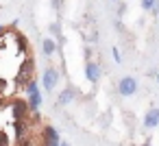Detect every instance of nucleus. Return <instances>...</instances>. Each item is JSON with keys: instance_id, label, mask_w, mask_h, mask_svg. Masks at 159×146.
I'll list each match as a JSON object with an SVG mask.
<instances>
[{"instance_id": "f257e3e1", "label": "nucleus", "mask_w": 159, "mask_h": 146, "mask_svg": "<svg viewBox=\"0 0 159 146\" xmlns=\"http://www.w3.org/2000/svg\"><path fill=\"white\" fill-rule=\"evenodd\" d=\"M33 79H35V59L26 57V59L22 61V66L18 68V72H16L13 87H16V89H24Z\"/></svg>"}, {"instance_id": "f03ea898", "label": "nucleus", "mask_w": 159, "mask_h": 146, "mask_svg": "<svg viewBox=\"0 0 159 146\" xmlns=\"http://www.w3.org/2000/svg\"><path fill=\"white\" fill-rule=\"evenodd\" d=\"M24 89H26V103H29V109H31V111H37V109L42 107V89H39V85L35 83V79H33Z\"/></svg>"}, {"instance_id": "7ed1b4c3", "label": "nucleus", "mask_w": 159, "mask_h": 146, "mask_svg": "<svg viewBox=\"0 0 159 146\" xmlns=\"http://www.w3.org/2000/svg\"><path fill=\"white\" fill-rule=\"evenodd\" d=\"M59 79H61L59 68L48 66V68H44V74H42V87H44L46 92H52V89L59 85Z\"/></svg>"}, {"instance_id": "20e7f679", "label": "nucleus", "mask_w": 159, "mask_h": 146, "mask_svg": "<svg viewBox=\"0 0 159 146\" xmlns=\"http://www.w3.org/2000/svg\"><path fill=\"white\" fill-rule=\"evenodd\" d=\"M118 94L120 96H133V94H137V79L135 76H122L118 81Z\"/></svg>"}, {"instance_id": "39448f33", "label": "nucleus", "mask_w": 159, "mask_h": 146, "mask_svg": "<svg viewBox=\"0 0 159 146\" xmlns=\"http://www.w3.org/2000/svg\"><path fill=\"white\" fill-rule=\"evenodd\" d=\"M39 142H42V146H59V144H61V137H59L57 129L48 124V126H44V129H42Z\"/></svg>"}, {"instance_id": "423d86ee", "label": "nucleus", "mask_w": 159, "mask_h": 146, "mask_svg": "<svg viewBox=\"0 0 159 146\" xmlns=\"http://www.w3.org/2000/svg\"><path fill=\"white\" fill-rule=\"evenodd\" d=\"M85 79L89 81V83H98L100 81V76H102V68H100V63L98 61H94V59H89V61H85Z\"/></svg>"}, {"instance_id": "0eeeda50", "label": "nucleus", "mask_w": 159, "mask_h": 146, "mask_svg": "<svg viewBox=\"0 0 159 146\" xmlns=\"http://www.w3.org/2000/svg\"><path fill=\"white\" fill-rule=\"evenodd\" d=\"M11 111H13V120H26V116H29V103L26 100H22V98H16V100H11Z\"/></svg>"}, {"instance_id": "6e6552de", "label": "nucleus", "mask_w": 159, "mask_h": 146, "mask_svg": "<svg viewBox=\"0 0 159 146\" xmlns=\"http://www.w3.org/2000/svg\"><path fill=\"white\" fill-rule=\"evenodd\" d=\"M74 98H76V89L68 85V87H63V89L59 92V96H57V107H68V105L74 103Z\"/></svg>"}, {"instance_id": "1a4fd4ad", "label": "nucleus", "mask_w": 159, "mask_h": 146, "mask_svg": "<svg viewBox=\"0 0 159 146\" xmlns=\"http://www.w3.org/2000/svg\"><path fill=\"white\" fill-rule=\"evenodd\" d=\"M144 126L146 129H157L159 126V107H150L146 113H144Z\"/></svg>"}, {"instance_id": "9d476101", "label": "nucleus", "mask_w": 159, "mask_h": 146, "mask_svg": "<svg viewBox=\"0 0 159 146\" xmlns=\"http://www.w3.org/2000/svg\"><path fill=\"white\" fill-rule=\"evenodd\" d=\"M42 52H44L46 57L57 55V52H59V44H57V39H55V37H46V39L42 42Z\"/></svg>"}, {"instance_id": "9b49d317", "label": "nucleus", "mask_w": 159, "mask_h": 146, "mask_svg": "<svg viewBox=\"0 0 159 146\" xmlns=\"http://www.w3.org/2000/svg\"><path fill=\"white\" fill-rule=\"evenodd\" d=\"M50 37H55V39H57V44H59V48L63 46V42H66V37H63V33H61V22H59V20H55V22H50Z\"/></svg>"}, {"instance_id": "f8f14e48", "label": "nucleus", "mask_w": 159, "mask_h": 146, "mask_svg": "<svg viewBox=\"0 0 159 146\" xmlns=\"http://www.w3.org/2000/svg\"><path fill=\"white\" fill-rule=\"evenodd\" d=\"M16 44H18V52H22V55L29 52V39L22 33H16Z\"/></svg>"}, {"instance_id": "ddd939ff", "label": "nucleus", "mask_w": 159, "mask_h": 146, "mask_svg": "<svg viewBox=\"0 0 159 146\" xmlns=\"http://www.w3.org/2000/svg\"><path fill=\"white\" fill-rule=\"evenodd\" d=\"M13 131H16V139L26 135V120H13Z\"/></svg>"}, {"instance_id": "4468645a", "label": "nucleus", "mask_w": 159, "mask_h": 146, "mask_svg": "<svg viewBox=\"0 0 159 146\" xmlns=\"http://www.w3.org/2000/svg\"><path fill=\"white\" fill-rule=\"evenodd\" d=\"M16 146H37V144H35V137H31V135H24V137L16 139Z\"/></svg>"}, {"instance_id": "2eb2a0df", "label": "nucleus", "mask_w": 159, "mask_h": 146, "mask_svg": "<svg viewBox=\"0 0 159 146\" xmlns=\"http://www.w3.org/2000/svg\"><path fill=\"white\" fill-rule=\"evenodd\" d=\"M0 146H11V139H9V135L0 129Z\"/></svg>"}, {"instance_id": "dca6fc26", "label": "nucleus", "mask_w": 159, "mask_h": 146, "mask_svg": "<svg viewBox=\"0 0 159 146\" xmlns=\"http://www.w3.org/2000/svg\"><path fill=\"white\" fill-rule=\"evenodd\" d=\"M111 55H113V61H116V63H122V55H120V48H118V46L111 48Z\"/></svg>"}, {"instance_id": "f3484780", "label": "nucleus", "mask_w": 159, "mask_h": 146, "mask_svg": "<svg viewBox=\"0 0 159 146\" xmlns=\"http://www.w3.org/2000/svg\"><path fill=\"white\" fill-rule=\"evenodd\" d=\"M50 7H52L55 11H61V9H63V0H50Z\"/></svg>"}, {"instance_id": "a211bd4d", "label": "nucleus", "mask_w": 159, "mask_h": 146, "mask_svg": "<svg viewBox=\"0 0 159 146\" xmlns=\"http://www.w3.org/2000/svg\"><path fill=\"white\" fill-rule=\"evenodd\" d=\"M152 5H155V0H142V9H144V11H150Z\"/></svg>"}, {"instance_id": "6ab92c4d", "label": "nucleus", "mask_w": 159, "mask_h": 146, "mask_svg": "<svg viewBox=\"0 0 159 146\" xmlns=\"http://www.w3.org/2000/svg\"><path fill=\"white\" fill-rule=\"evenodd\" d=\"M150 13H152L155 18L159 16V0H155V5H152V9H150Z\"/></svg>"}, {"instance_id": "aec40b11", "label": "nucleus", "mask_w": 159, "mask_h": 146, "mask_svg": "<svg viewBox=\"0 0 159 146\" xmlns=\"http://www.w3.org/2000/svg\"><path fill=\"white\" fill-rule=\"evenodd\" d=\"M92 59V48H85V61Z\"/></svg>"}, {"instance_id": "412c9836", "label": "nucleus", "mask_w": 159, "mask_h": 146, "mask_svg": "<svg viewBox=\"0 0 159 146\" xmlns=\"http://www.w3.org/2000/svg\"><path fill=\"white\" fill-rule=\"evenodd\" d=\"M5 87H7V81H5V79H0V92H5Z\"/></svg>"}, {"instance_id": "4be33fe9", "label": "nucleus", "mask_w": 159, "mask_h": 146, "mask_svg": "<svg viewBox=\"0 0 159 146\" xmlns=\"http://www.w3.org/2000/svg\"><path fill=\"white\" fill-rule=\"evenodd\" d=\"M124 11H126V5H120V9H118V16H122Z\"/></svg>"}, {"instance_id": "5701e85b", "label": "nucleus", "mask_w": 159, "mask_h": 146, "mask_svg": "<svg viewBox=\"0 0 159 146\" xmlns=\"http://www.w3.org/2000/svg\"><path fill=\"white\" fill-rule=\"evenodd\" d=\"M5 33H7V26H2V24H0V37H2Z\"/></svg>"}, {"instance_id": "b1692460", "label": "nucleus", "mask_w": 159, "mask_h": 146, "mask_svg": "<svg viewBox=\"0 0 159 146\" xmlns=\"http://www.w3.org/2000/svg\"><path fill=\"white\" fill-rule=\"evenodd\" d=\"M59 146H70V144H68L66 139H61V144H59Z\"/></svg>"}, {"instance_id": "393cba45", "label": "nucleus", "mask_w": 159, "mask_h": 146, "mask_svg": "<svg viewBox=\"0 0 159 146\" xmlns=\"http://www.w3.org/2000/svg\"><path fill=\"white\" fill-rule=\"evenodd\" d=\"M0 109H5V100L2 98H0Z\"/></svg>"}, {"instance_id": "a878e982", "label": "nucleus", "mask_w": 159, "mask_h": 146, "mask_svg": "<svg viewBox=\"0 0 159 146\" xmlns=\"http://www.w3.org/2000/svg\"><path fill=\"white\" fill-rule=\"evenodd\" d=\"M155 79H157V83H159V70H157V74H155Z\"/></svg>"}, {"instance_id": "bb28decb", "label": "nucleus", "mask_w": 159, "mask_h": 146, "mask_svg": "<svg viewBox=\"0 0 159 146\" xmlns=\"http://www.w3.org/2000/svg\"><path fill=\"white\" fill-rule=\"evenodd\" d=\"M113 2H116V0H113Z\"/></svg>"}]
</instances>
